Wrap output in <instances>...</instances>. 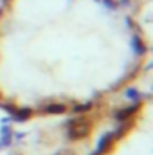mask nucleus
<instances>
[{
    "mask_svg": "<svg viewBox=\"0 0 153 155\" xmlns=\"http://www.w3.org/2000/svg\"><path fill=\"white\" fill-rule=\"evenodd\" d=\"M124 0H0V108L72 116L126 94L151 45Z\"/></svg>",
    "mask_w": 153,
    "mask_h": 155,
    "instance_id": "obj_1",
    "label": "nucleus"
},
{
    "mask_svg": "<svg viewBox=\"0 0 153 155\" xmlns=\"http://www.w3.org/2000/svg\"><path fill=\"white\" fill-rule=\"evenodd\" d=\"M54 143L36 155H153L150 94H122L69 116Z\"/></svg>",
    "mask_w": 153,
    "mask_h": 155,
    "instance_id": "obj_2",
    "label": "nucleus"
}]
</instances>
